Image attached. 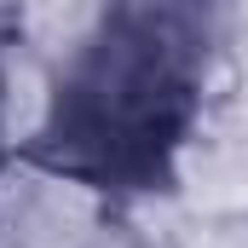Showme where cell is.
<instances>
[{"label":"cell","instance_id":"1","mask_svg":"<svg viewBox=\"0 0 248 248\" xmlns=\"http://www.w3.org/2000/svg\"><path fill=\"white\" fill-rule=\"evenodd\" d=\"M219 0H104L52 93L41 156L87 185L156 190L202 116Z\"/></svg>","mask_w":248,"mask_h":248}]
</instances>
